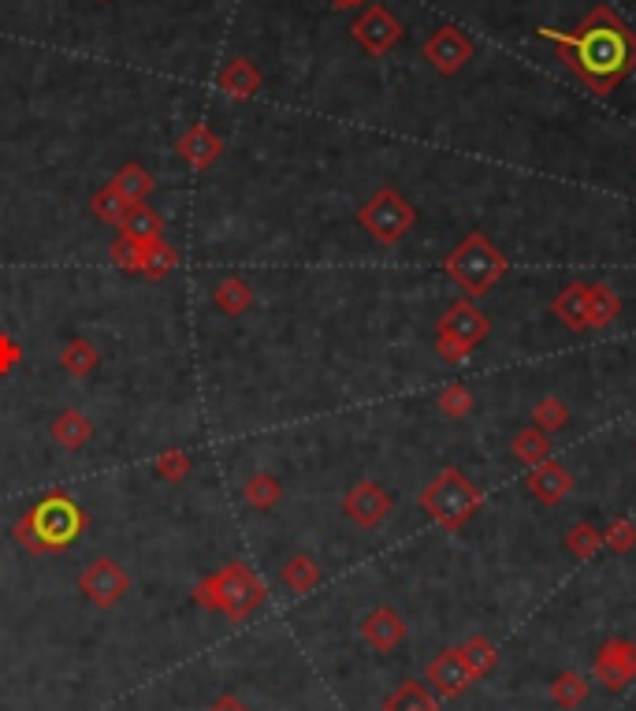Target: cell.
I'll use <instances>...</instances> for the list:
<instances>
[{
    "instance_id": "cell-1",
    "label": "cell",
    "mask_w": 636,
    "mask_h": 711,
    "mask_svg": "<svg viewBox=\"0 0 636 711\" xmlns=\"http://www.w3.org/2000/svg\"><path fill=\"white\" fill-rule=\"evenodd\" d=\"M540 37L555 42L563 49L566 68L592 93H600V98H606L636 68V34L603 4L592 8L574 34H563L555 26H540Z\"/></svg>"
},
{
    "instance_id": "cell-2",
    "label": "cell",
    "mask_w": 636,
    "mask_h": 711,
    "mask_svg": "<svg viewBox=\"0 0 636 711\" xmlns=\"http://www.w3.org/2000/svg\"><path fill=\"white\" fill-rule=\"evenodd\" d=\"M86 532V511L74 495L53 489L34 507L23 511V518L12 526V540L31 555H60Z\"/></svg>"
},
{
    "instance_id": "cell-3",
    "label": "cell",
    "mask_w": 636,
    "mask_h": 711,
    "mask_svg": "<svg viewBox=\"0 0 636 711\" xmlns=\"http://www.w3.org/2000/svg\"><path fill=\"white\" fill-rule=\"evenodd\" d=\"M265 600L268 588L246 563H228L194 585V604L205 611H220L228 622H246Z\"/></svg>"
},
{
    "instance_id": "cell-4",
    "label": "cell",
    "mask_w": 636,
    "mask_h": 711,
    "mask_svg": "<svg viewBox=\"0 0 636 711\" xmlns=\"http://www.w3.org/2000/svg\"><path fill=\"white\" fill-rule=\"evenodd\" d=\"M507 268H510L507 254H502V250L495 246L488 236H481V231L465 236L443 261V273L473 298L488 295L492 287L507 276Z\"/></svg>"
},
{
    "instance_id": "cell-5",
    "label": "cell",
    "mask_w": 636,
    "mask_h": 711,
    "mask_svg": "<svg viewBox=\"0 0 636 711\" xmlns=\"http://www.w3.org/2000/svg\"><path fill=\"white\" fill-rule=\"evenodd\" d=\"M420 507H425V514L439 529L458 532L462 526H470L476 511H481V489L462 470H443L425 484Z\"/></svg>"
},
{
    "instance_id": "cell-6",
    "label": "cell",
    "mask_w": 636,
    "mask_h": 711,
    "mask_svg": "<svg viewBox=\"0 0 636 711\" xmlns=\"http://www.w3.org/2000/svg\"><path fill=\"white\" fill-rule=\"evenodd\" d=\"M492 332V321L484 317L470 298H462V302H454L451 310L439 317L436 324V354L443 362H465L470 354L481 347L484 340H488Z\"/></svg>"
},
{
    "instance_id": "cell-7",
    "label": "cell",
    "mask_w": 636,
    "mask_h": 711,
    "mask_svg": "<svg viewBox=\"0 0 636 711\" xmlns=\"http://www.w3.org/2000/svg\"><path fill=\"white\" fill-rule=\"evenodd\" d=\"M358 223L383 246H395L417 223V209L409 205V198H402L395 186H383L358 209Z\"/></svg>"
},
{
    "instance_id": "cell-8",
    "label": "cell",
    "mask_w": 636,
    "mask_h": 711,
    "mask_svg": "<svg viewBox=\"0 0 636 711\" xmlns=\"http://www.w3.org/2000/svg\"><path fill=\"white\" fill-rule=\"evenodd\" d=\"M79 593L86 596L97 611H112V607H119V600L130 593V574L116 563V559L97 555V559H90V563L82 566Z\"/></svg>"
},
{
    "instance_id": "cell-9",
    "label": "cell",
    "mask_w": 636,
    "mask_h": 711,
    "mask_svg": "<svg viewBox=\"0 0 636 711\" xmlns=\"http://www.w3.org/2000/svg\"><path fill=\"white\" fill-rule=\"evenodd\" d=\"M391 511H395V495L383 489L380 481H369V477L350 484V492L343 495V514L358 529H380Z\"/></svg>"
},
{
    "instance_id": "cell-10",
    "label": "cell",
    "mask_w": 636,
    "mask_h": 711,
    "mask_svg": "<svg viewBox=\"0 0 636 711\" xmlns=\"http://www.w3.org/2000/svg\"><path fill=\"white\" fill-rule=\"evenodd\" d=\"M402 34H406V31H402V23H398V19L391 15L383 4H369V8H365V12L350 23V37H354V42H358L369 56L391 53V49H395V45L402 42Z\"/></svg>"
},
{
    "instance_id": "cell-11",
    "label": "cell",
    "mask_w": 636,
    "mask_h": 711,
    "mask_svg": "<svg viewBox=\"0 0 636 711\" xmlns=\"http://www.w3.org/2000/svg\"><path fill=\"white\" fill-rule=\"evenodd\" d=\"M592 675L606 693H622L636 678V641H625V638L603 641L600 652H595Z\"/></svg>"
},
{
    "instance_id": "cell-12",
    "label": "cell",
    "mask_w": 636,
    "mask_h": 711,
    "mask_svg": "<svg viewBox=\"0 0 636 711\" xmlns=\"http://www.w3.org/2000/svg\"><path fill=\"white\" fill-rule=\"evenodd\" d=\"M223 149L228 146H223V138L209 124H190L180 138H175V153H180V161L190 168V172H209V168L223 157Z\"/></svg>"
},
{
    "instance_id": "cell-13",
    "label": "cell",
    "mask_w": 636,
    "mask_h": 711,
    "mask_svg": "<svg viewBox=\"0 0 636 711\" xmlns=\"http://www.w3.org/2000/svg\"><path fill=\"white\" fill-rule=\"evenodd\" d=\"M425 60L432 64L439 74H454L473 60V42L458 26H439V31L425 42Z\"/></svg>"
},
{
    "instance_id": "cell-14",
    "label": "cell",
    "mask_w": 636,
    "mask_h": 711,
    "mask_svg": "<svg viewBox=\"0 0 636 711\" xmlns=\"http://www.w3.org/2000/svg\"><path fill=\"white\" fill-rule=\"evenodd\" d=\"M425 681L432 686V693L443 697V700L462 697L465 689L473 686V675H470V667H465V660H462V649H443V652H439V656L425 667Z\"/></svg>"
},
{
    "instance_id": "cell-15",
    "label": "cell",
    "mask_w": 636,
    "mask_h": 711,
    "mask_svg": "<svg viewBox=\"0 0 636 711\" xmlns=\"http://www.w3.org/2000/svg\"><path fill=\"white\" fill-rule=\"evenodd\" d=\"M361 641L369 644L372 652H395L402 641H406V633H409V626H406V619L395 611V607H388V604H380V607H372L369 615L361 619Z\"/></svg>"
},
{
    "instance_id": "cell-16",
    "label": "cell",
    "mask_w": 636,
    "mask_h": 711,
    "mask_svg": "<svg viewBox=\"0 0 636 711\" xmlns=\"http://www.w3.org/2000/svg\"><path fill=\"white\" fill-rule=\"evenodd\" d=\"M525 484H529V492L544 503V507H558V503L574 492V477H569L566 466L555 462V458H544V462L529 466Z\"/></svg>"
},
{
    "instance_id": "cell-17",
    "label": "cell",
    "mask_w": 636,
    "mask_h": 711,
    "mask_svg": "<svg viewBox=\"0 0 636 711\" xmlns=\"http://www.w3.org/2000/svg\"><path fill=\"white\" fill-rule=\"evenodd\" d=\"M217 87L228 93L231 101H250L261 90V71L250 56H231L217 71Z\"/></svg>"
},
{
    "instance_id": "cell-18",
    "label": "cell",
    "mask_w": 636,
    "mask_h": 711,
    "mask_svg": "<svg viewBox=\"0 0 636 711\" xmlns=\"http://www.w3.org/2000/svg\"><path fill=\"white\" fill-rule=\"evenodd\" d=\"M93 421L90 414H82L79 406H68V410H60V414L53 417V425H49V436H53V444L56 447H63V451H82V447L93 439Z\"/></svg>"
},
{
    "instance_id": "cell-19",
    "label": "cell",
    "mask_w": 636,
    "mask_h": 711,
    "mask_svg": "<svg viewBox=\"0 0 636 711\" xmlns=\"http://www.w3.org/2000/svg\"><path fill=\"white\" fill-rule=\"evenodd\" d=\"M135 250H138V276L153 279V284H161V279H167L180 268V250L167 239L135 242Z\"/></svg>"
},
{
    "instance_id": "cell-20",
    "label": "cell",
    "mask_w": 636,
    "mask_h": 711,
    "mask_svg": "<svg viewBox=\"0 0 636 711\" xmlns=\"http://www.w3.org/2000/svg\"><path fill=\"white\" fill-rule=\"evenodd\" d=\"M164 217L153 209L149 202L142 205H130L124 213V220H119V236L127 242H153V239H164Z\"/></svg>"
},
{
    "instance_id": "cell-21",
    "label": "cell",
    "mask_w": 636,
    "mask_h": 711,
    "mask_svg": "<svg viewBox=\"0 0 636 711\" xmlns=\"http://www.w3.org/2000/svg\"><path fill=\"white\" fill-rule=\"evenodd\" d=\"M254 302H257L254 287H250V279H242V276H228V279H220V284L212 287V310L223 313V317L250 313V310H254Z\"/></svg>"
},
{
    "instance_id": "cell-22",
    "label": "cell",
    "mask_w": 636,
    "mask_h": 711,
    "mask_svg": "<svg viewBox=\"0 0 636 711\" xmlns=\"http://www.w3.org/2000/svg\"><path fill=\"white\" fill-rule=\"evenodd\" d=\"M112 186L119 191V198H124L127 205H142V202H149V194L157 191V180H153V172L149 168H142L138 161H130V164H124L119 168L116 175L108 180Z\"/></svg>"
},
{
    "instance_id": "cell-23",
    "label": "cell",
    "mask_w": 636,
    "mask_h": 711,
    "mask_svg": "<svg viewBox=\"0 0 636 711\" xmlns=\"http://www.w3.org/2000/svg\"><path fill=\"white\" fill-rule=\"evenodd\" d=\"M321 566H316V559L310 555H291L284 563V570H279V582H284V588L291 596H310L316 585H321Z\"/></svg>"
},
{
    "instance_id": "cell-24",
    "label": "cell",
    "mask_w": 636,
    "mask_h": 711,
    "mask_svg": "<svg viewBox=\"0 0 636 711\" xmlns=\"http://www.w3.org/2000/svg\"><path fill=\"white\" fill-rule=\"evenodd\" d=\"M551 310H555V317L566 324V329H574V332L588 329V284H569V287H563Z\"/></svg>"
},
{
    "instance_id": "cell-25",
    "label": "cell",
    "mask_w": 636,
    "mask_h": 711,
    "mask_svg": "<svg viewBox=\"0 0 636 711\" xmlns=\"http://www.w3.org/2000/svg\"><path fill=\"white\" fill-rule=\"evenodd\" d=\"M622 313V298L606 284H588V329H611Z\"/></svg>"
},
{
    "instance_id": "cell-26",
    "label": "cell",
    "mask_w": 636,
    "mask_h": 711,
    "mask_svg": "<svg viewBox=\"0 0 636 711\" xmlns=\"http://www.w3.org/2000/svg\"><path fill=\"white\" fill-rule=\"evenodd\" d=\"M60 365H63V372L68 377H90V372H97V365H101V351L93 347L90 340H82V335H74V340L63 343V351H60Z\"/></svg>"
},
{
    "instance_id": "cell-27",
    "label": "cell",
    "mask_w": 636,
    "mask_h": 711,
    "mask_svg": "<svg viewBox=\"0 0 636 711\" xmlns=\"http://www.w3.org/2000/svg\"><path fill=\"white\" fill-rule=\"evenodd\" d=\"M383 711H439V700L425 681H402L395 693H388Z\"/></svg>"
},
{
    "instance_id": "cell-28",
    "label": "cell",
    "mask_w": 636,
    "mask_h": 711,
    "mask_svg": "<svg viewBox=\"0 0 636 711\" xmlns=\"http://www.w3.org/2000/svg\"><path fill=\"white\" fill-rule=\"evenodd\" d=\"M242 500L254 511H276L279 500H284V484H279L276 473H254L242 484Z\"/></svg>"
},
{
    "instance_id": "cell-29",
    "label": "cell",
    "mask_w": 636,
    "mask_h": 711,
    "mask_svg": "<svg viewBox=\"0 0 636 711\" xmlns=\"http://www.w3.org/2000/svg\"><path fill=\"white\" fill-rule=\"evenodd\" d=\"M547 693H551V700H555L558 708L574 711V708H581L588 700V678L581 675V670H563V675L551 681Z\"/></svg>"
},
{
    "instance_id": "cell-30",
    "label": "cell",
    "mask_w": 636,
    "mask_h": 711,
    "mask_svg": "<svg viewBox=\"0 0 636 711\" xmlns=\"http://www.w3.org/2000/svg\"><path fill=\"white\" fill-rule=\"evenodd\" d=\"M510 451H513V458H518V462L536 466V462H544V458H551V436L540 433L536 425H532V428H521V433L513 436Z\"/></svg>"
},
{
    "instance_id": "cell-31",
    "label": "cell",
    "mask_w": 636,
    "mask_h": 711,
    "mask_svg": "<svg viewBox=\"0 0 636 711\" xmlns=\"http://www.w3.org/2000/svg\"><path fill=\"white\" fill-rule=\"evenodd\" d=\"M462 660H465V667H470L473 681H481V678H488L492 670H495V663H499V652H495V644L488 638H470V641L462 644Z\"/></svg>"
},
{
    "instance_id": "cell-32",
    "label": "cell",
    "mask_w": 636,
    "mask_h": 711,
    "mask_svg": "<svg viewBox=\"0 0 636 711\" xmlns=\"http://www.w3.org/2000/svg\"><path fill=\"white\" fill-rule=\"evenodd\" d=\"M153 473L167 484H183L186 477L194 473V458L183 451V447H167L153 458Z\"/></svg>"
},
{
    "instance_id": "cell-33",
    "label": "cell",
    "mask_w": 636,
    "mask_h": 711,
    "mask_svg": "<svg viewBox=\"0 0 636 711\" xmlns=\"http://www.w3.org/2000/svg\"><path fill=\"white\" fill-rule=\"evenodd\" d=\"M130 209V205L119 198V191L112 183L101 186L97 194L90 198V213L97 217L101 223H112V228H119V220H124V213Z\"/></svg>"
},
{
    "instance_id": "cell-34",
    "label": "cell",
    "mask_w": 636,
    "mask_h": 711,
    "mask_svg": "<svg viewBox=\"0 0 636 711\" xmlns=\"http://www.w3.org/2000/svg\"><path fill=\"white\" fill-rule=\"evenodd\" d=\"M532 425L540 428V433H558V428L569 425V406L558 395H547L540 399L536 406H532Z\"/></svg>"
},
{
    "instance_id": "cell-35",
    "label": "cell",
    "mask_w": 636,
    "mask_h": 711,
    "mask_svg": "<svg viewBox=\"0 0 636 711\" xmlns=\"http://www.w3.org/2000/svg\"><path fill=\"white\" fill-rule=\"evenodd\" d=\"M603 548V532L595 526H588V521H577V526H569L566 532V551L574 559H592L595 551Z\"/></svg>"
},
{
    "instance_id": "cell-36",
    "label": "cell",
    "mask_w": 636,
    "mask_h": 711,
    "mask_svg": "<svg viewBox=\"0 0 636 711\" xmlns=\"http://www.w3.org/2000/svg\"><path fill=\"white\" fill-rule=\"evenodd\" d=\"M439 410H443L447 417H470L473 414V391L465 388V383H447L443 391H439Z\"/></svg>"
},
{
    "instance_id": "cell-37",
    "label": "cell",
    "mask_w": 636,
    "mask_h": 711,
    "mask_svg": "<svg viewBox=\"0 0 636 711\" xmlns=\"http://www.w3.org/2000/svg\"><path fill=\"white\" fill-rule=\"evenodd\" d=\"M603 544L614 551V555H625V551L636 548V521L633 518H614L603 532Z\"/></svg>"
},
{
    "instance_id": "cell-38",
    "label": "cell",
    "mask_w": 636,
    "mask_h": 711,
    "mask_svg": "<svg viewBox=\"0 0 636 711\" xmlns=\"http://www.w3.org/2000/svg\"><path fill=\"white\" fill-rule=\"evenodd\" d=\"M108 261L119 268V273L138 276V250H135V242H127L124 236L112 239V246H108Z\"/></svg>"
},
{
    "instance_id": "cell-39",
    "label": "cell",
    "mask_w": 636,
    "mask_h": 711,
    "mask_svg": "<svg viewBox=\"0 0 636 711\" xmlns=\"http://www.w3.org/2000/svg\"><path fill=\"white\" fill-rule=\"evenodd\" d=\"M19 362H23V347L8 332H0V377H12Z\"/></svg>"
},
{
    "instance_id": "cell-40",
    "label": "cell",
    "mask_w": 636,
    "mask_h": 711,
    "mask_svg": "<svg viewBox=\"0 0 636 711\" xmlns=\"http://www.w3.org/2000/svg\"><path fill=\"white\" fill-rule=\"evenodd\" d=\"M205 711H254V708H250L246 700H239V697L223 693V697H217V700H212V704L205 708Z\"/></svg>"
},
{
    "instance_id": "cell-41",
    "label": "cell",
    "mask_w": 636,
    "mask_h": 711,
    "mask_svg": "<svg viewBox=\"0 0 636 711\" xmlns=\"http://www.w3.org/2000/svg\"><path fill=\"white\" fill-rule=\"evenodd\" d=\"M332 4L343 12V8H358V4H365V0H332Z\"/></svg>"
},
{
    "instance_id": "cell-42",
    "label": "cell",
    "mask_w": 636,
    "mask_h": 711,
    "mask_svg": "<svg viewBox=\"0 0 636 711\" xmlns=\"http://www.w3.org/2000/svg\"><path fill=\"white\" fill-rule=\"evenodd\" d=\"M101 4H108V0H101Z\"/></svg>"
}]
</instances>
